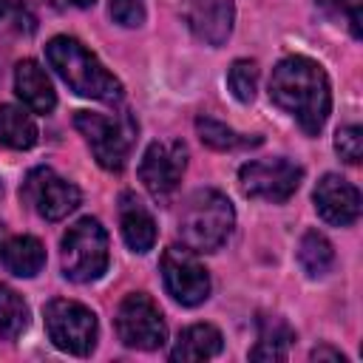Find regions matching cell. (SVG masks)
<instances>
[{
	"mask_svg": "<svg viewBox=\"0 0 363 363\" xmlns=\"http://www.w3.org/2000/svg\"><path fill=\"white\" fill-rule=\"evenodd\" d=\"M269 99L286 111L309 136H318L332 111L326 71L309 57H284L269 77Z\"/></svg>",
	"mask_w": 363,
	"mask_h": 363,
	"instance_id": "cell-1",
	"label": "cell"
},
{
	"mask_svg": "<svg viewBox=\"0 0 363 363\" xmlns=\"http://www.w3.org/2000/svg\"><path fill=\"white\" fill-rule=\"evenodd\" d=\"M48 65L60 74V79L79 96L116 105L122 99V82L74 37H51L45 45Z\"/></svg>",
	"mask_w": 363,
	"mask_h": 363,
	"instance_id": "cell-2",
	"label": "cell"
},
{
	"mask_svg": "<svg viewBox=\"0 0 363 363\" xmlns=\"http://www.w3.org/2000/svg\"><path fill=\"white\" fill-rule=\"evenodd\" d=\"M235 213L224 193L196 190L179 216V235L193 252H216L233 233Z\"/></svg>",
	"mask_w": 363,
	"mask_h": 363,
	"instance_id": "cell-3",
	"label": "cell"
},
{
	"mask_svg": "<svg viewBox=\"0 0 363 363\" xmlns=\"http://www.w3.org/2000/svg\"><path fill=\"white\" fill-rule=\"evenodd\" d=\"M77 130L85 136L94 159L99 167L119 173L128 164L130 145L136 136V122L128 113L119 116H105V113H91V111H77L74 116Z\"/></svg>",
	"mask_w": 363,
	"mask_h": 363,
	"instance_id": "cell-4",
	"label": "cell"
},
{
	"mask_svg": "<svg viewBox=\"0 0 363 363\" xmlns=\"http://www.w3.org/2000/svg\"><path fill=\"white\" fill-rule=\"evenodd\" d=\"M108 269V233L105 227L85 216L68 227L62 235V272L77 284H91Z\"/></svg>",
	"mask_w": 363,
	"mask_h": 363,
	"instance_id": "cell-5",
	"label": "cell"
},
{
	"mask_svg": "<svg viewBox=\"0 0 363 363\" xmlns=\"http://www.w3.org/2000/svg\"><path fill=\"white\" fill-rule=\"evenodd\" d=\"M45 318V329L48 337L57 349L68 352V354H91L96 346V315L79 303V301H68V298H54L45 303L43 309Z\"/></svg>",
	"mask_w": 363,
	"mask_h": 363,
	"instance_id": "cell-6",
	"label": "cell"
},
{
	"mask_svg": "<svg viewBox=\"0 0 363 363\" xmlns=\"http://www.w3.org/2000/svg\"><path fill=\"white\" fill-rule=\"evenodd\" d=\"M116 335L125 346L142 352H153L167 340L164 318L150 295L145 292L125 295V301L116 309Z\"/></svg>",
	"mask_w": 363,
	"mask_h": 363,
	"instance_id": "cell-7",
	"label": "cell"
},
{
	"mask_svg": "<svg viewBox=\"0 0 363 363\" xmlns=\"http://www.w3.org/2000/svg\"><path fill=\"white\" fill-rule=\"evenodd\" d=\"M20 199L26 204H31V210L37 216H43L45 221H60L68 213H74L79 207V187L71 184L68 179L57 176L51 167H34L20 187Z\"/></svg>",
	"mask_w": 363,
	"mask_h": 363,
	"instance_id": "cell-8",
	"label": "cell"
},
{
	"mask_svg": "<svg viewBox=\"0 0 363 363\" xmlns=\"http://www.w3.org/2000/svg\"><path fill=\"white\" fill-rule=\"evenodd\" d=\"M303 179V167H298L289 159H264V162H247L238 170L241 193L250 199L281 204L286 201Z\"/></svg>",
	"mask_w": 363,
	"mask_h": 363,
	"instance_id": "cell-9",
	"label": "cell"
},
{
	"mask_svg": "<svg viewBox=\"0 0 363 363\" xmlns=\"http://www.w3.org/2000/svg\"><path fill=\"white\" fill-rule=\"evenodd\" d=\"M162 278L173 301L199 306L210 295V275L190 247H167L162 255Z\"/></svg>",
	"mask_w": 363,
	"mask_h": 363,
	"instance_id": "cell-10",
	"label": "cell"
},
{
	"mask_svg": "<svg viewBox=\"0 0 363 363\" xmlns=\"http://www.w3.org/2000/svg\"><path fill=\"white\" fill-rule=\"evenodd\" d=\"M184 167L187 147L182 142H150L139 162V179L156 201H167L182 182Z\"/></svg>",
	"mask_w": 363,
	"mask_h": 363,
	"instance_id": "cell-11",
	"label": "cell"
},
{
	"mask_svg": "<svg viewBox=\"0 0 363 363\" xmlns=\"http://www.w3.org/2000/svg\"><path fill=\"white\" fill-rule=\"evenodd\" d=\"M315 210L318 216L326 221V224H335V227H349L357 221L360 216V193L352 182L335 176V173H326L318 184H315Z\"/></svg>",
	"mask_w": 363,
	"mask_h": 363,
	"instance_id": "cell-12",
	"label": "cell"
},
{
	"mask_svg": "<svg viewBox=\"0 0 363 363\" xmlns=\"http://www.w3.org/2000/svg\"><path fill=\"white\" fill-rule=\"evenodd\" d=\"M233 0H190L187 3V23L193 34L207 45L227 43L233 31Z\"/></svg>",
	"mask_w": 363,
	"mask_h": 363,
	"instance_id": "cell-13",
	"label": "cell"
},
{
	"mask_svg": "<svg viewBox=\"0 0 363 363\" xmlns=\"http://www.w3.org/2000/svg\"><path fill=\"white\" fill-rule=\"evenodd\" d=\"M14 91L23 99V105L34 113H51L57 105V94L54 85L48 79V74L40 68L37 60H23L14 68Z\"/></svg>",
	"mask_w": 363,
	"mask_h": 363,
	"instance_id": "cell-14",
	"label": "cell"
},
{
	"mask_svg": "<svg viewBox=\"0 0 363 363\" xmlns=\"http://www.w3.org/2000/svg\"><path fill=\"white\" fill-rule=\"evenodd\" d=\"M119 227H122L125 244L133 252L153 250V244H156V221L133 193H122V199H119Z\"/></svg>",
	"mask_w": 363,
	"mask_h": 363,
	"instance_id": "cell-15",
	"label": "cell"
},
{
	"mask_svg": "<svg viewBox=\"0 0 363 363\" xmlns=\"http://www.w3.org/2000/svg\"><path fill=\"white\" fill-rule=\"evenodd\" d=\"M3 264L20 278H34L45 264V250L34 235H14L0 247Z\"/></svg>",
	"mask_w": 363,
	"mask_h": 363,
	"instance_id": "cell-16",
	"label": "cell"
},
{
	"mask_svg": "<svg viewBox=\"0 0 363 363\" xmlns=\"http://www.w3.org/2000/svg\"><path fill=\"white\" fill-rule=\"evenodd\" d=\"M218 352H221V332L210 323H193L179 335V340L170 352V360H182V363L207 360Z\"/></svg>",
	"mask_w": 363,
	"mask_h": 363,
	"instance_id": "cell-17",
	"label": "cell"
},
{
	"mask_svg": "<svg viewBox=\"0 0 363 363\" xmlns=\"http://www.w3.org/2000/svg\"><path fill=\"white\" fill-rule=\"evenodd\" d=\"M295 340L292 326L284 318H261L258 323V343L252 346V360H284Z\"/></svg>",
	"mask_w": 363,
	"mask_h": 363,
	"instance_id": "cell-18",
	"label": "cell"
},
{
	"mask_svg": "<svg viewBox=\"0 0 363 363\" xmlns=\"http://www.w3.org/2000/svg\"><path fill=\"white\" fill-rule=\"evenodd\" d=\"M40 130L34 119L17 105H0V145L11 150H28L37 142Z\"/></svg>",
	"mask_w": 363,
	"mask_h": 363,
	"instance_id": "cell-19",
	"label": "cell"
},
{
	"mask_svg": "<svg viewBox=\"0 0 363 363\" xmlns=\"http://www.w3.org/2000/svg\"><path fill=\"white\" fill-rule=\"evenodd\" d=\"M298 261L309 278H323L335 264V250L323 233L306 230L298 244Z\"/></svg>",
	"mask_w": 363,
	"mask_h": 363,
	"instance_id": "cell-20",
	"label": "cell"
},
{
	"mask_svg": "<svg viewBox=\"0 0 363 363\" xmlns=\"http://www.w3.org/2000/svg\"><path fill=\"white\" fill-rule=\"evenodd\" d=\"M196 130H199V139H201L207 147H213V150H241V147H255V145H261V136L235 133L233 128H227L224 122L210 119V116H199V119H196Z\"/></svg>",
	"mask_w": 363,
	"mask_h": 363,
	"instance_id": "cell-21",
	"label": "cell"
},
{
	"mask_svg": "<svg viewBox=\"0 0 363 363\" xmlns=\"http://www.w3.org/2000/svg\"><path fill=\"white\" fill-rule=\"evenodd\" d=\"M28 326V306L26 301L6 284H0V335L6 340H14Z\"/></svg>",
	"mask_w": 363,
	"mask_h": 363,
	"instance_id": "cell-22",
	"label": "cell"
},
{
	"mask_svg": "<svg viewBox=\"0 0 363 363\" xmlns=\"http://www.w3.org/2000/svg\"><path fill=\"white\" fill-rule=\"evenodd\" d=\"M227 85L238 102H252L258 85V65L252 60H235L227 71Z\"/></svg>",
	"mask_w": 363,
	"mask_h": 363,
	"instance_id": "cell-23",
	"label": "cell"
},
{
	"mask_svg": "<svg viewBox=\"0 0 363 363\" xmlns=\"http://www.w3.org/2000/svg\"><path fill=\"white\" fill-rule=\"evenodd\" d=\"M335 150H337V156H340L343 162L357 164V162L363 159V130H360L357 125L340 128L337 136H335Z\"/></svg>",
	"mask_w": 363,
	"mask_h": 363,
	"instance_id": "cell-24",
	"label": "cell"
},
{
	"mask_svg": "<svg viewBox=\"0 0 363 363\" xmlns=\"http://www.w3.org/2000/svg\"><path fill=\"white\" fill-rule=\"evenodd\" d=\"M108 11H111L113 23H119L125 28H136L145 23V9L139 0H111Z\"/></svg>",
	"mask_w": 363,
	"mask_h": 363,
	"instance_id": "cell-25",
	"label": "cell"
},
{
	"mask_svg": "<svg viewBox=\"0 0 363 363\" xmlns=\"http://www.w3.org/2000/svg\"><path fill=\"white\" fill-rule=\"evenodd\" d=\"M326 11H332L335 17H343L352 28L354 37H360V6L363 0H318Z\"/></svg>",
	"mask_w": 363,
	"mask_h": 363,
	"instance_id": "cell-26",
	"label": "cell"
},
{
	"mask_svg": "<svg viewBox=\"0 0 363 363\" xmlns=\"http://www.w3.org/2000/svg\"><path fill=\"white\" fill-rule=\"evenodd\" d=\"M312 360H340V363H343L346 357H343V354H340L337 349H329V346H320V349H315V352H312Z\"/></svg>",
	"mask_w": 363,
	"mask_h": 363,
	"instance_id": "cell-27",
	"label": "cell"
},
{
	"mask_svg": "<svg viewBox=\"0 0 363 363\" xmlns=\"http://www.w3.org/2000/svg\"><path fill=\"white\" fill-rule=\"evenodd\" d=\"M54 9H88L94 6V0H48Z\"/></svg>",
	"mask_w": 363,
	"mask_h": 363,
	"instance_id": "cell-28",
	"label": "cell"
},
{
	"mask_svg": "<svg viewBox=\"0 0 363 363\" xmlns=\"http://www.w3.org/2000/svg\"><path fill=\"white\" fill-rule=\"evenodd\" d=\"M3 9H6V0H0V14H3Z\"/></svg>",
	"mask_w": 363,
	"mask_h": 363,
	"instance_id": "cell-29",
	"label": "cell"
},
{
	"mask_svg": "<svg viewBox=\"0 0 363 363\" xmlns=\"http://www.w3.org/2000/svg\"><path fill=\"white\" fill-rule=\"evenodd\" d=\"M0 196H3V182H0Z\"/></svg>",
	"mask_w": 363,
	"mask_h": 363,
	"instance_id": "cell-30",
	"label": "cell"
},
{
	"mask_svg": "<svg viewBox=\"0 0 363 363\" xmlns=\"http://www.w3.org/2000/svg\"><path fill=\"white\" fill-rule=\"evenodd\" d=\"M0 235H3V224H0Z\"/></svg>",
	"mask_w": 363,
	"mask_h": 363,
	"instance_id": "cell-31",
	"label": "cell"
}]
</instances>
